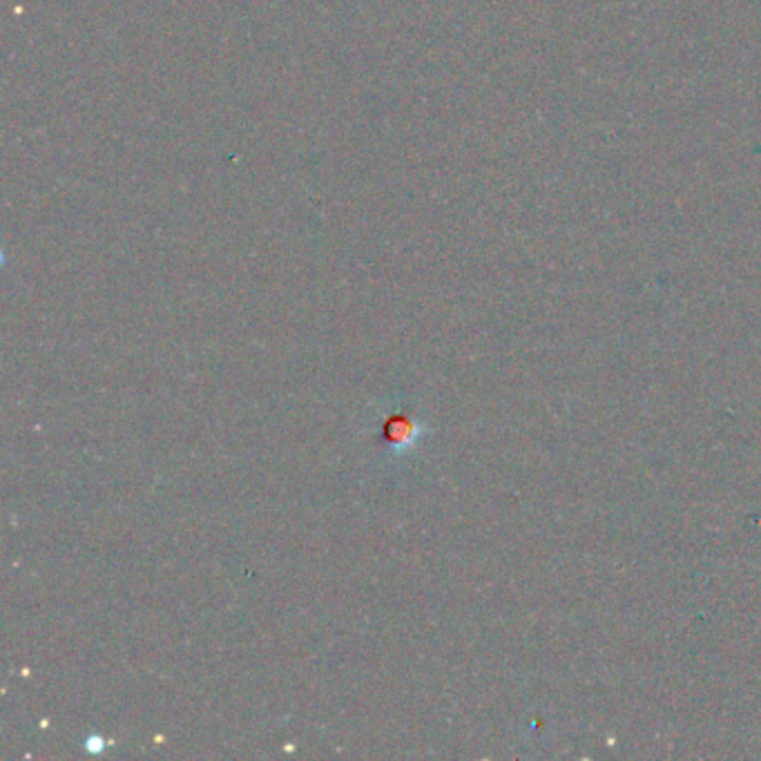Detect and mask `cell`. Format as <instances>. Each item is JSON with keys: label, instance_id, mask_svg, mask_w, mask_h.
Listing matches in <instances>:
<instances>
[{"label": "cell", "instance_id": "cell-1", "mask_svg": "<svg viewBox=\"0 0 761 761\" xmlns=\"http://www.w3.org/2000/svg\"><path fill=\"white\" fill-rule=\"evenodd\" d=\"M425 433L427 427L407 416V413H393L382 425V440L389 447V456L393 458H402L416 449Z\"/></svg>", "mask_w": 761, "mask_h": 761}, {"label": "cell", "instance_id": "cell-2", "mask_svg": "<svg viewBox=\"0 0 761 761\" xmlns=\"http://www.w3.org/2000/svg\"><path fill=\"white\" fill-rule=\"evenodd\" d=\"M105 748H108V744H105L103 737H90L88 744H85V750H88V753H92V755L103 753Z\"/></svg>", "mask_w": 761, "mask_h": 761}]
</instances>
